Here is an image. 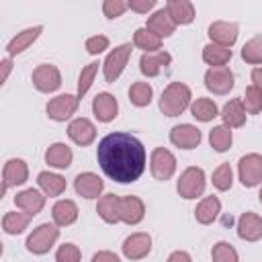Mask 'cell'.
Instances as JSON below:
<instances>
[{
    "mask_svg": "<svg viewBox=\"0 0 262 262\" xmlns=\"http://www.w3.org/2000/svg\"><path fill=\"white\" fill-rule=\"evenodd\" d=\"M190 115L201 121V123H209L213 121L215 117H219V106L213 98H207V96H199L196 100H192L190 104Z\"/></svg>",
    "mask_w": 262,
    "mask_h": 262,
    "instance_id": "1f68e13d",
    "label": "cell"
},
{
    "mask_svg": "<svg viewBox=\"0 0 262 262\" xmlns=\"http://www.w3.org/2000/svg\"><path fill=\"white\" fill-rule=\"evenodd\" d=\"M33 86L43 92V94H51L61 86V72L57 70V66L53 63H39L33 74H31Z\"/></svg>",
    "mask_w": 262,
    "mask_h": 262,
    "instance_id": "9c48e42d",
    "label": "cell"
},
{
    "mask_svg": "<svg viewBox=\"0 0 262 262\" xmlns=\"http://www.w3.org/2000/svg\"><path fill=\"white\" fill-rule=\"evenodd\" d=\"M242 102H244V108L248 115H258L262 113V90H258L256 86H248L244 96H242Z\"/></svg>",
    "mask_w": 262,
    "mask_h": 262,
    "instance_id": "60d3db41",
    "label": "cell"
},
{
    "mask_svg": "<svg viewBox=\"0 0 262 262\" xmlns=\"http://www.w3.org/2000/svg\"><path fill=\"white\" fill-rule=\"evenodd\" d=\"M192 104V92L184 82H170L160 96V111L166 117H180Z\"/></svg>",
    "mask_w": 262,
    "mask_h": 262,
    "instance_id": "7a4b0ae2",
    "label": "cell"
},
{
    "mask_svg": "<svg viewBox=\"0 0 262 262\" xmlns=\"http://www.w3.org/2000/svg\"><path fill=\"white\" fill-rule=\"evenodd\" d=\"M231 57H233V51L229 47H221L215 43H207L203 47V61L211 68H223L229 63Z\"/></svg>",
    "mask_w": 262,
    "mask_h": 262,
    "instance_id": "4dcf8cb0",
    "label": "cell"
},
{
    "mask_svg": "<svg viewBox=\"0 0 262 262\" xmlns=\"http://www.w3.org/2000/svg\"><path fill=\"white\" fill-rule=\"evenodd\" d=\"M156 6V0H129V8L137 14H147Z\"/></svg>",
    "mask_w": 262,
    "mask_h": 262,
    "instance_id": "f6af8a7d",
    "label": "cell"
},
{
    "mask_svg": "<svg viewBox=\"0 0 262 262\" xmlns=\"http://www.w3.org/2000/svg\"><path fill=\"white\" fill-rule=\"evenodd\" d=\"M29 180V166L23 158H10L6 160L4 168H2V194L12 188V186H20Z\"/></svg>",
    "mask_w": 262,
    "mask_h": 262,
    "instance_id": "7c38bea8",
    "label": "cell"
},
{
    "mask_svg": "<svg viewBox=\"0 0 262 262\" xmlns=\"http://www.w3.org/2000/svg\"><path fill=\"white\" fill-rule=\"evenodd\" d=\"M108 43H111V41H108L106 35H92V37L86 39L84 47H86V51H88L90 55H100L102 51L108 49Z\"/></svg>",
    "mask_w": 262,
    "mask_h": 262,
    "instance_id": "ee69618b",
    "label": "cell"
},
{
    "mask_svg": "<svg viewBox=\"0 0 262 262\" xmlns=\"http://www.w3.org/2000/svg\"><path fill=\"white\" fill-rule=\"evenodd\" d=\"M121 252L131 262H137V260L147 258L149 252H151V235L145 233V231H135V233L127 235L125 242H123V246H121Z\"/></svg>",
    "mask_w": 262,
    "mask_h": 262,
    "instance_id": "8fae6325",
    "label": "cell"
},
{
    "mask_svg": "<svg viewBox=\"0 0 262 262\" xmlns=\"http://www.w3.org/2000/svg\"><path fill=\"white\" fill-rule=\"evenodd\" d=\"M92 113L98 123H111L119 115V102L111 92H98L92 98Z\"/></svg>",
    "mask_w": 262,
    "mask_h": 262,
    "instance_id": "ac0fdd59",
    "label": "cell"
},
{
    "mask_svg": "<svg viewBox=\"0 0 262 262\" xmlns=\"http://www.w3.org/2000/svg\"><path fill=\"white\" fill-rule=\"evenodd\" d=\"M166 12H168V16L172 18V23L178 27H182V25H190L192 20H194V16H196V12H194V4L190 2V0H168L166 2Z\"/></svg>",
    "mask_w": 262,
    "mask_h": 262,
    "instance_id": "4316f807",
    "label": "cell"
},
{
    "mask_svg": "<svg viewBox=\"0 0 262 262\" xmlns=\"http://www.w3.org/2000/svg\"><path fill=\"white\" fill-rule=\"evenodd\" d=\"M80 260H82V252L72 242L61 244L57 248V252H55V262H80Z\"/></svg>",
    "mask_w": 262,
    "mask_h": 262,
    "instance_id": "b9f144b4",
    "label": "cell"
},
{
    "mask_svg": "<svg viewBox=\"0 0 262 262\" xmlns=\"http://www.w3.org/2000/svg\"><path fill=\"white\" fill-rule=\"evenodd\" d=\"M10 70H12V57H4L2 59V84L8 80V74H10Z\"/></svg>",
    "mask_w": 262,
    "mask_h": 262,
    "instance_id": "681fc988",
    "label": "cell"
},
{
    "mask_svg": "<svg viewBox=\"0 0 262 262\" xmlns=\"http://www.w3.org/2000/svg\"><path fill=\"white\" fill-rule=\"evenodd\" d=\"M207 35L211 39V43L221 45V47H233L239 35V25L237 23H229V20H215L209 25Z\"/></svg>",
    "mask_w": 262,
    "mask_h": 262,
    "instance_id": "4fadbf2b",
    "label": "cell"
},
{
    "mask_svg": "<svg viewBox=\"0 0 262 262\" xmlns=\"http://www.w3.org/2000/svg\"><path fill=\"white\" fill-rule=\"evenodd\" d=\"M221 119H223V125L229 127V129H239L246 125V119H248V113L244 108V102L242 98H229L223 108H221Z\"/></svg>",
    "mask_w": 262,
    "mask_h": 262,
    "instance_id": "d4e9b609",
    "label": "cell"
},
{
    "mask_svg": "<svg viewBox=\"0 0 262 262\" xmlns=\"http://www.w3.org/2000/svg\"><path fill=\"white\" fill-rule=\"evenodd\" d=\"M151 98H154V88L147 82H133L129 86V100L133 106L143 108L151 102Z\"/></svg>",
    "mask_w": 262,
    "mask_h": 262,
    "instance_id": "d590c367",
    "label": "cell"
},
{
    "mask_svg": "<svg viewBox=\"0 0 262 262\" xmlns=\"http://www.w3.org/2000/svg\"><path fill=\"white\" fill-rule=\"evenodd\" d=\"M98 66H102L100 61H90L88 66H84L82 68V72H80V76H78V98H82V96H86V92L92 88V84H94V78H96V74H98Z\"/></svg>",
    "mask_w": 262,
    "mask_h": 262,
    "instance_id": "f35d334b",
    "label": "cell"
},
{
    "mask_svg": "<svg viewBox=\"0 0 262 262\" xmlns=\"http://www.w3.org/2000/svg\"><path fill=\"white\" fill-rule=\"evenodd\" d=\"M166 262H192V258H190V254H188L186 250H174V252L168 256Z\"/></svg>",
    "mask_w": 262,
    "mask_h": 262,
    "instance_id": "7dc6e473",
    "label": "cell"
},
{
    "mask_svg": "<svg viewBox=\"0 0 262 262\" xmlns=\"http://www.w3.org/2000/svg\"><path fill=\"white\" fill-rule=\"evenodd\" d=\"M131 51H133V45L131 43H123V45H117L115 49L108 51L106 59L102 61V76L108 84L117 82L121 78V74L125 72V66L131 57Z\"/></svg>",
    "mask_w": 262,
    "mask_h": 262,
    "instance_id": "5b68a950",
    "label": "cell"
},
{
    "mask_svg": "<svg viewBox=\"0 0 262 262\" xmlns=\"http://www.w3.org/2000/svg\"><path fill=\"white\" fill-rule=\"evenodd\" d=\"M68 137H70L76 145L86 147V145L94 143V139H96V127H94V123H92L90 119H86V117H76V119H72L70 125H68Z\"/></svg>",
    "mask_w": 262,
    "mask_h": 262,
    "instance_id": "9a60e30c",
    "label": "cell"
},
{
    "mask_svg": "<svg viewBox=\"0 0 262 262\" xmlns=\"http://www.w3.org/2000/svg\"><path fill=\"white\" fill-rule=\"evenodd\" d=\"M237 178L246 188L262 184V156L256 151L242 156L237 162Z\"/></svg>",
    "mask_w": 262,
    "mask_h": 262,
    "instance_id": "8992f818",
    "label": "cell"
},
{
    "mask_svg": "<svg viewBox=\"0 0 262 262\" xmlns=\"http://www.w3.org/2000/svg\"><path fill=\"white\" fill-rule=\"evenodd\" d=\"M219 213H221V201H219V196L211 194V196H205L199 201V205L194 209V219L201 225H211L219 217Z\"/></svg>",
    "mask_w": 262,
    "mask_h": 262,
    "instance_id": "f1b7e54d",
    "label": "cell"
},
{
    "mask_svg": "<svg viewBox=\"0 0 262 262\" xmlns=\"http://www.w3.org/2000/svg\"><path fill=\"white\" fill-rule=\"evenodd\" d=\"M96 213L108 225L119 223L121 221V196H117L115 192L102 194L98 199V203H96Z\"/></svg>",
    "mask_w": 262,
    "mask_h": 262,
    "instance_id": "cb8c5ba5",
    "label": "cell"
},
{
    "mask_svg": "<svg viewBox=\"0 0 262 262\" xmlns=\"http://www.w3.org/2000/svg\"><path fill=\"white\" fill-rule=\"evenodd\" d=\"M57 239H59V227L55 223H41L29 233L25 246H27V252L35 256H43L55 246Z\"/></svg>",
    "mask_w": 262,
    "mask_h": 262,
    "instance_id": "3957f363",
    "label": "cell"
},
{
    "mask_svg": "<svg viewBox=\"0 0 262 262\" xmlns=\"http://www.w3.org/2000/svg\"><path fill=\"white\" fill-rule=\"evenodd\" d=\"M31 219L33 217L29 213H25V211H8L2 217V229L8 235H18V233H23L29 227Z\"/></svg>",
    "mask_w": 262,
    "mask_h": 262,
    "instance_id": "d6a6232c",
    "label": "cell"
},
{
    "mask_svg": "<svg viewBox=\"0 0 262 262\" xmlns=\"http://www.w3.org/2000/svg\"><path fill=\"white\" fill-rule=\"evenodd\" d=\"M242 59L250 66H262V35L248 39L242 47Z\"/></svg>",
    "mask_w": 262,
    "mask_h": 262,
    "instance_id": "8d00e7d4",
    "label": "cell"
},
{
    "mask_svg": "<svg viewBox=\"0 0 262 262\" xmlns=\"http://www.w3.org/2000/svg\"><path fill=\"white\" fill-rule=\"evenodd\" d=\"M80 106V98L78 94H57L55 98H51L45 106V113L51 121L57 123H66L68 119H72V115H76Z\"/></svg>",
    "mask_w": 262,
    "mask_h": 262,
    "instance_id": "ba28073f",
    "label": "cell"
},
{
    "mask_svg": "<svg viewBox=\"0 0 262 262\" xmlns=\"http://www.w3.org/2000/svg\"><path fill=\"white\" fill-rule=\"evenodd\" d=\"M201 139H203L201 129L190 123H180L170 129V141L180 149H194L201 143Z\"/></svg>",
    "mask_w": 262,
    "mask_h": 262,
    "instance_id": "5bb4252c",
    "label": "cell"
},
{
    "mask_svg": "<svg viewBox=\"0 0 262 262\" xmlns=\"http://www.w3.org/2000/svg\"><path fill=\"white\" fill-rule=\"evenodd\" d=\"M41 33H43V27H41V25H35V27H29V29H23L20 33H16V35L8 41V45H6L8 57H14V55L27 51V49L41 37Z\"/></svg>",
    "mask_w": 262,
    "mask_h": 262,
    "instance_id": "ffe728a7",
    "label": "cell"
},
{
    "mask_svg": "<svg viewBox=\"0 0 262 262\" xmlns=\"http://www.w3.org/2000/svg\"><path fill=\"white\" fill-rule=\"evenodd\" d=\"M211 182H213V186H215L219 192H225V190H229V188L233 186V170H231V166H229L227 162L219 164V166L213 170Z\"/></svg>",
    "mask_w": 262,
    "mask_h": 262,
    "instance_id": "74e56055",
    "label": "cell"
},
{
    "mask_svg": "<svg viewBox=\"0 0 262 262\" xmlns=\"http://www.w3.org/2000/svg\"><path fill=\"white\" fill-rule=\"evenodd\" d=\"M258 201L262 203V186H260V192H258Z\"/></svg>",
    "mask_w": 262,
    "mask_h": 262,
    "instance_id": "f907efd6",
    "label": "cell"
},
{
    "mask_svg": "<svg viewBox=\"0 0 262 262\" xmlns=\"http://www.w3.org/2000/svg\"><path fill=\"white\" fill-rule=\"evenodd\" d=\"M72 162H74V151L68 143L55 141L45 149V164H49V168L66 170L72 166Z\"/></svg>",
    "mask_w": 262,
    "mask_h": 262,
    "instance_id": "7402d4cb",
    "label": "cell"
},
{
    "mask_svg": "<svg viewBox=\"0 0 262 262\" xmlns=\"http://www.w3.org/2000/svg\"><path fill=\"white\" fill-rule=\"evenodd\" d=\"M149 172L156 180H170L176 172V156L166 147H156L149 154Z\"/></svg>",
    "mask_w": 262,
    "mask_h": 262,
    "instance_id": "52a82bcc",
    "label": "cell"
},
{
    "mask_svg": "<svg viewBox=\"0 0 262 262\" xmlns=\"http://www.w3.org/2000/svg\"><path fill=\"white\" fill-rule=\"evenodd\" d=\"M205 186H207L205 170L199 168V166H188V168H184L182 174L178 176L176 192H178L182 199L192 201V199H196V196H203Z\"/></svg>",
    "mask_w": 262,
    "mask_h": 262,
    "instance_id": "277c9868",
    "label": "cell"
},
{
    "mask_svg": "<svg viewBox=\"0 0 262 262\" xmlns=\"http://www.w3.org/2000/svg\"><path fill=\"white\" fill-rule=\"evenodd\" d=\"M145 217V205L139 196L127 194L121 196V223L125 225H137Z\"/></svg>",
    "mask_w": 262,
    "mask_h": 262,
    "instance_id": "603a6c76",
    "label": "cell"
},
{
    "mask_svg": "<svg viewBox=\"0 0 262 262\" xmlns=\"http://www.w3.org/2000/svg\"><path fill=\"white\" fill-rule=\"evenodd\" d=\"M237 235L244 242H258L262 239V217L254 211H246L237 219Z\"/></svg>",
    "mask_w": 262,
    "mask_h": 262,
    "instance_id": "d6986e66",
    "label": "cell"
},
{
    "mask_svg": "<svg viewBox=\"0 0 262 262\" xmlns=\"http://www.w3.org/2000/svg\"><path fill=\"white\" fill-rule=\"evenodd\" d=\"M233 84H235V78H233V72L223 66V68H209L205 72V88L217 96H225L233 90Z\"/></svg>",
    "mask_w": 262,
    "mask_h": 262,
    "instance_id": "30bf717a",
    "label": "cell"
},
{
    "mask_svg": "<svg viewBox=\"0 0 262 262\" xmlns=\"http://www.w3.org/2000/svg\"><path fill=\"white\" fill-rule=\"evenodd\" d=\"M250 78H252V86H256L258 90H262V66L260 68H254L252 74H250Z\"/></svg>",
    "mask_w": 262,
    "mask_h": 262,
    "instance_id": "c3c4849f",
    "label": "cell"
},
{
    "mask_svg": "<svg viewBox=\"0 0 262 262\" xmlns=\"http://www.w3.org/2000/svg\"><path fill=\"white\" fill-rule=\"evenodd\" d=\"M127 8H129V2H125V0H104L102 2V14L111 20L119 18Z\"/></svg>",
    "mask_w": 262,
    "mask_h": 262,
    "instance_id": "7bdbcfd3",
    "label": "cell"
},
{
    "mask_svg": "<svg viewBox=\"0 0 262 262\" xmlns=\"http://www.w3.org/2000/svg\"><path fill=\"white\" fill-rule=\"evenodd\" d=\"M37 184H39V190L45 194V196H61L68 188V182L61 174H55V172H39L37 176Z\"/></svg>",
    "mask_w": 262,
    "mask_h": 262,
    "instance_id": "83f0119b",
    "label": "cell"
},
{
    "mask_svg": "<svg viewBox=\"0 0 262 262\" xmlns=\"http://www.w3.org/2000/svg\"><path fill=\"white\" fill-rule=\"evenodd\" d=\"M133 47L141 49L143 53H154V51L162 49V39L156 33H151L149 29L141 27L133 33Z\"/></svg>",
    "mask_w": 262,
    "mask_h": 262,
    "instance_id": "836d02e7",
    "label": "cell"
},
{
    "mask_svg": "<svg viewBox=\"0 0 262 262\" xmlns=\"http://www.w3.org/2000/svg\"><path fill=\"white\" fill-rule=\"evenodd\" d=\"M96 160L100 170L119 184L139 180L147 164L143 143L135 135L123 131L108 133L98 141Z\"/></svg>",
    "mask_w": 262,
    "mask_h": 262,
    "instance_id": "6da1fadb",
    "label": "cell"
},
{
    "mask_svg": "<svg viewBox=\"0 0 262 262\" xmlns=\"http://www.w3.org/2000/svg\"><path fill=\"white\" fill-rule=\"evenodd\" d=\"M14 205H16L20 211H25V213H29L31 217H35V215H39V213L43 211V207H45V194H43L39 188H25V190L16 192Z\"/></svg>",
    "mask_w": 262,
    "mask_h": 262,
    "instance_id": "44dd1931",
    "label": "cell"
},
{
    "mask_svg": "<svg viewBox=\"0 0 262 262\" xmlns=\"http://www.w3.org/2000/svg\"><path fill=\"white\" fill-rule=\"evenodd\" d=\"M78 205L72 201V199H59L55 201V205L51 207V219L57 227H68L72 223L78 221Z\"/></svg>",
    "mask_w": 262,
    "mask_h": 262,
    "instance_id": "484cf974",
    "label": "cell"
},
{
    "mask_svg": "<svg viewBox=\"0 0 262 262\" xmlns=\"http://www.w3.org/2000/svg\"><path fill=\"white\" fill-rule=\"evenodd\" d=\"M74 188L82 199H100L104 190V180L94 172H80L74 178Z\"/></svg>",
    "mask_w": 262,
    "mask_h": 262,
    "instance_id": "2e32d148",
    "label": "cell"
},
{
    "mask_svg": "<svg viewBox=\"0 0 262 262\" xmlns=\"http://www.w3.org/2000/svg\"><path fill=\"white\" fill-rule=\"evenodd\" d=\"M211 260L213 262H239V254L229 242H217L211 248Z\"/></svg>",
    "mask_w": 262,
    "mask_h": 262,
    "instance_id": "ab89813d",
    "label": "cell"
},
{
    "mask_svg": "<svg viewBox=\"0 0 262 262\" xmlns=\"http://www.w3.org/2000/svg\"><path fill=\"white\" fill-rule=\"evenodd\" d=\"M172 63V55L164 49L154 51V53H143L139 57V72L147 78H156L162 74V70H166Z\"/></svg>",
    "mask_w": 262,
    "mask_h": 262,
    "instance_id": "e0dca14e",
    "label": "cell"
},
{
    "mask_svg": "<svg viewBox=\"0 0 262 262\" xmlns=\"http://www.w3.org/2000/svg\"><path fill=\"white\" fill-rule=\"evenodd\" d=\"M209 143H211V147H213L215 151H219V154L227 151V149L231 147V143H233V133H231V129L225 127V125L213 127V129L209 131Z\"/></svg>",
    "mask_w": 262,
    "mask_h": 262,
    "instance_id": "e575fe53",
    "label": "cell"
},
{
    "mask_svg": "<svg viewBox=\"0 0 262 262\" xmlns=\"http://www.w3.org/2000/svg\"><path fill=\"white\" fill-rule=\"evenodd\" d=\"M90 262H121V258L115 252H111V250H100V252H96L92 256Z\"/></svg>",
    "mask_w": 262,
    "mask_h": 262,
    "instance_id": "bcb514c9",
    "label": "cell"
},
{
    "mask_svg": "<svg viewBox=\"0 0 262 262\" xmlns=\"http://www.w3.org/2000/svg\"><path fill=\"white\" fill-rule=\"evenodd\" d=\"M145 29H149L151 33H156L160 39H166V37H170V35L176 31V25H174L172 18L168 16L166 8H160V10H156L154 14L147 16Z\"/></svg>",
    "mask_w": 262,
    "mask_h": 262,
    "instance_id": "f546056e",
    "label": "cell"
}]
</instances>
